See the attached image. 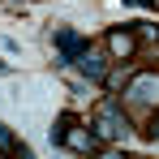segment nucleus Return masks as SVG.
Wrapping results in <instances>:
<instances>
[{"instance_id":"1","label":"nucleus","mask_w":159,"mask_h":159,"mask_svg":"<svg viewBox=\"0 0 159 159\" xmlns=\"http://www.w3.org/2000/svg\"><path fill=\"white\" fill-rule=\"evenodd\" d=\"M125 99H129V103L155 107V103H159V73H133V78H129V90H125Z\"/></svg>"},{"instance_id":"2","label":"nucleus","mask_w":159,"mask_h":159,"mask_svg":"<svg viewBox=\"0 0 159 159\" xmlns=\"http://www.w3.org/2000/svg\"><path fill=\"white\" fill-rule=\"evenodd\" d=\"M86 48H90V39H82V34H73V30H56V52H60V65H73Z\"/></svg>"},{"instance_id":"6","label":"nucleus","mask_w":159,"mask_h":159,"mask_svg":"<svg viewBox=\"0 0 159 159\" xmlns=\"http://www.w3.org/2000/svg\"><path fill=\"white\" fill-rule=\"evenodd\" d=\"M73 65H78V69H82V73H86V78H95V82L103 78V56H95V52H90V48H86V52H82L78 60H73Z\"/></svg>"},{"instance_id":"8","label":"nucleus","mask_w":159,"mask_h":159,"mask_svg":"<svg viewBox=\"0 0 159 159\" xmlns=\"http://www.w3.org/2000/svg\"><path fill=\"white\" fill-rule=\"evenodd\" d=\"M69 125H73V116H60V120L52 125V142H56V146L65 142V129H69Z\"/></svg>"},{"instance_id":"3","label":"nucleus","mask_w":159,"mask_h":159,"mask_svg":"<svg viewBox=\"0 0 159 159\" xmlns=\"http://www.w3.org/2000/svg\"><path fill=\"white\" fill-rule=\"evenodd\" d=\"M125 133H129V125H125V116L116 112V103H103L99 107V138H112V142H116V138H125Z\"/></svg>"},{"instance_id":"4","label":"nucleus","mask_w":159,"mask_h":159,"mask_svg":"<svg viewBox=\"0 0 159 159\" xmlns=\"http://www.w3.org/2000/svg\"><path fill=\"white\" fill-rule=\"evenodd\" d=\"M60 146H69V151H82V155H90V151H99V133L82 129V125H69L65 129V142Z\"/></svg>"},{"instance_id":"5","label":"nucleus","mask_w":159,"mask_h":159,"mask_svg":"<svg viewBox=\"0 0 159 159\" xmlns=\"http://www.w3.org/2000/svg\"><path fill=\"white\" fill-rule=\"evenodd\" d=\"M107 52L120 56V60L133 56V34H129V30H112V34H107Z\"/></svg>"},{"instance_id":"7","label":"nucleus","mask_w":159,"mask_h":159,"mask_svg":"<svg viewBox=\"0 0 159 159\" xmlns=\"http://www.w3.org/2000/svg\"><path fill=\"white\" fill-rule=\"evenodd\" d=\"M0 151H22V155H26V146H17V142H13V133H9L4 120H0Z\"/></svg>"},{"instance_id":"9","label":"nucleus","mask_w":159,"mask_h":159,"mask_svg":"<svg viewBox=\"0 0 159 159\" xmlns=\"http://www.w3.org/2000/svg\"><path fill=\"white\" fill-rule=\"evenodd\" d=\"M125 4H138V0H125Z\"/></svg>"}]
</instances>
